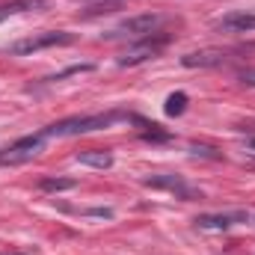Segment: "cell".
<instances>
[{"instance_id": "1", "label": "cell", "mask_w": 255, "mask_h": 255, "mask_svg": "<svg viewBox=\"0 0 255 255\" xmlns=\"http://www.w3.org/2000/svg\"><path fill=\"white\" fill-rule=\"evenodd\" d=\"M119 119H128L125 113H95V116H71L63 119L57 125L45 128L42 133L45 136H74V133H92V130H101V128L116 125Z\"/></svg>"}, {"instance_id": "2", "label": "cell", "mask_w": 255, "mask_h": 255, "mask_svg": "<svg viewBox=\"0 0 255 255\" xmlns=\"http://www.w3.org/2000/svg\"><path fill=\"white\" fill-rule=\"evenodd\" d=\"M74 42V33H65V30H45V33H33L15 45H9V54L15 57H30L36 51H45V48H60V45H71Z\"/></svg>"}, {"instance_id": "3", "label": "cell", "mask_w": 255, "mask_h": 255, "mask_svg": "<svg viewBox=\"0 0 255 255\" xmlns=\"http://www.w3.org/2000/svg\"><path fill=\"white\" fill-rule=\"evenodd\" d=\"M45 145V133H33V136H21L15 139L12 145L0 148V166H18V163H27L33 160Z\"/></svg>"}, {"instance_id": "4", "label": "cell", "mask_w": 255, "mask_h": 255, "mask_svg": "<svg viewBox=\"0 0 255 255\" xmlns=\"http://www.w3.org/2000/svg\"><path fill=\"white\" fill-rule=\"evenodd\" d=\"M142 184L145 187H154V190H166L172 193L175 199H199L202 193L190 187L181 175H148V178H142Z\"/></svg>"}, {"instance_id": "5", "label": "cell", "mask_w": 255, "mask_h": 255, "mask_svg": "<svg viewBox=\"0 0 255 255\" xmlns=\"http://www.w3.org/2000/svg\"><path fill=\"white\" fill-rule=\"evenodd\" d=\"M169 42V36H157V39H142L139 45H133V48H128L125 51V57L119 60V65L122 68H128V65H139V63H145V60H151V57H157L160 51H163V45Z\"/></svg>"}, {"instance_id": "6", "label": "cell", "mask_w": 255, "mask_h": 255, "mask_svg": "<svg viewBox=\"0 0 255 255\" xmlns=\"http://www.w3.org/2000/svg\"><path fill=\"white\" fill-rule=\"evenodd\" d=\"M160 24V15H136V18H128L122 21L119 27H113L107 36L110 39H119V36H148V33H154V27Z\"/></svg>"}, {"instance_id": "7", "label": "cell", "mask_w": 255, "mask_h": 255, "mask_svg": "<svg viewBox=\"0 0 255 255\" xmlns=\"http://www.w3.org/2000/svg\"><path fill=\"white\" fill-rule=\"evenodd\" d=\"M217 27L226 30V33H253L255 30V15L253 12H229V15H223V18L217 21Z\"/></svg>"}, {"instance_id": "8", "label": "cell", "mask_w": 255, "mask_h": 255, "mask_svg": "<svg viewBox=\"0 0 255 255\" xmlns=\"http://www.w3.org/2000/svg\"><path fill=\"white\" fill-rule=\"evenodd\" d=\"M181 63L187 65V68H214V65L226 63V54L223 51H196V54L181 57Z\"/></svg>"}, {"instance_id": "9", "label": "cell", "mask_w": 255, "mask_h": 255, "mask_svg": "<svg viewBox=\"0 0 255 255\" xmlns=\"http://www.w3.org/2000/svg\"><path fill=\"white\" fill-rule=\"evenodd\" d=\"M77 163L92 166V169H110L113 166V151H107V148H86V151H77Z\"/></svg>"}, {"instance_id": "10", "label": "cell", "mask_w": 255, "mask_h": 255, "mask_svg": "<svg viewBox=\"0 0 255 255\" xmlns=\"http://www.w3.org/2000/svg\"><path fill=\"white\" fill-rule=\"evenodd\" d=\"M238 220H247V214H205V217H196V226H199V229H211V232H217V229H229V226H235Z\"/></svg>"}, {"instance_id": "11", "label": "cell", "mask_w": 255, "mask_h": 255, "mask_svg": "<svg viewBox=\"0 0 255 255\" xmlns=\"http://www.w3.org/2000/svg\"><path fill=\"white\" fill-rule=\"evenodd\" d=\"M30 9H45V0H9V3H0V21L12 18V15H21V12H30Z\"/></svg>"}, {"instance_id": "12", "label": "cell", "mask_w": 255, "mask_h": 255, "mask_svg": "<svg viewBox=\"0 0 255 255\" xmlns=\"http://www.w3.org/2000/svg\"><path fill=\"white\" fill-rule=\"evenodd\" d=\"M166 116H181L184 110H187V95L184 92H172L169 98H166Z\"/></svg>"}, {"instance_id": "13", "label": "cell", "mask_w": 255, "mask_h": 255, "mask_svg": "<svg viewBox=\"0 0 255 255\" xmlns=\"http://www.w3.org/2000/svg\"><path fill=\"white\" fill-rule=\"evenodd\" d=\"M42 187L45 190H68V187H74V181L71 178H45Z\"/></svg>"}, {"instance_id": "14", "label": "cell", "mask_w": 255, "mask_h": 255, "mask_svg": "<svg viewBox=\"0 0 255 255\" xmlns=\"http://www.w3.org/2000/svg\"><path fill=\"white\" fill-rule=\"evenodd\" d=\"M190 151H193V154H205V157H214V160L220 157V154H214V148H208V145H199V142H193Z\"/></svg>"}, {"instance_id": "15", "label": "cell", "mask_w": 255, "mask_h": 255, "mask_svg": "<svg viewBox=\"0 0 255 255\" xmlns=\"http://www.w3.org/2000/svg\"><path fill=\"white\" fill-rule=\"evenodd\" d=\"M241 80H244L247 86H255V71H244V74H241Z\"/></svg>"}, {"instance_id": "16", "label": "cell", "mask_w": 255, "mask_h": 255, "mask_svg": "<svg viewBox=\"0 0 255 255\" xmlns=\"http://www.w3.org/2000/svg\"><path fill=\"white\" fill-rule=\"evenodd\" d=\"M250 148H253V151H255V139H250Z\"/></svg>"}]
</instances>
